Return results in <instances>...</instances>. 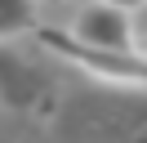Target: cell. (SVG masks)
<instances>
[{"label": "cell", "mask_w": 147, "mask_h": 143, "mask_svg": "<svg viewBox=\"0 0 147 143\" xmlns=\"http://www.w3.org/2000/svg\"><path fill=\"white\" fill-rule=\"evenodd\" d=\"M36 31V40L45 45L49 54H58V58L76 63V67H85L89 76H102V80H116V85H147V58L143 54H111V49H89V45L71 40V31H63V27H31Z\"/></svg>", "instance_id": "6da1fadb"}, {"label": "cell", "mask_w": 147, "mask_h": 143, "mask_svg": "<svg viewBox=\"0 0 147 143\" xmlns=\"http://www.w3.org/2000/svg\"><path fill=\"white\" fill-rule=\"evenodd\" d=\"M71 40L89 45V49L129 54V49H134V22H129V14H120V9L102 5V0H94V5H85L80 14H76V22H71Z\"/></svg>", "instance_id": "7a4b0ae2"}, {"label": "cell", "mask_w": 147, "mask_h": 143, "mask_svg": "<svg viewBox=\"0 0 147 143\" xmlns=\"http://www.w3.org/2000/svg\"><path fill=\"white\" fill-rule=\"evenodd\" d=\"M36 5L40 0H0V40L27 36L36 27Z\"/></svg>", "instance_id": "3957f363"}, {"label": "cell", "mask_w": 147, "mask_h": 143, "mask_svg": "<svg viewBox=\"0 0 147 143\" xmlns=\"http://www.w3.org/2000/svg\"><path fill=\"white\" fill-rule=\"evenodd\" d=\"M102 5H111V9H120V14H134V9H143L147 0H102Z\"/></svg>", "instance_id": "277c9868"}, {"label": "cell", "mask_w": 147, "mask_h": 143, "mask_svg": "<svg viewBox=\"0 0 147 143\" xmlns=\"http://www.w3.org/2000/svg\"><path fill=\"white\" fill-rule=\"evenodd\" d=\"M143 58H147V40H143Z\"/></svg>", "instance_id": "5b68a950"}, {"label": "cell", "mask_w": 147, "mask_h": 143, "mask_svg": "<svg viewBox=\"0 0 147 143\" xmlns=\"http://www.w3.org/2000/svg\"><path fill=\"white\" fill-rule=\"evenodd\" d=\"M54 5H58V0H54Z\"/></svg>", "instance_id": "8992f818"}]
</instances>
